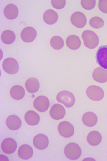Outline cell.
I'll return each mask as SVG.
<instances>
[{
	"mask_svg": "<svg viewBox=\"0 0 107 161\" xmlns=\"http://www.w3.org/2000/svg\"><path fill=\"white\" fill-rule=\"evenodd\" d=\"M82 38L85 46L90 49L95 48L99 43L98 35L90 30L84 31L82 34Z\"/></svg>",
	"mask_w": 107,
	"mask_h": 161,
	"instance_id": "6da1fadb",
	"label": "cell"
},
{
	"mask_svg": "<svg viewBox=\"0 0 107 161\" xmlns=\"http://www.w3.org/2000/svg\"><path fill=\"white\" fill-rule=\"evenodd\" d=\"M65 155L69 159L77 160L80 157L82 151L80 147L75 143H70L65 147Z\"/></svg>",
	"mask_w": 107,
	"mask_h": 161,
	"instance_id": "7a4b0ae2",
	"label": "cell"
},
{
	"mask_svg": "<svg viewBox=\"0 0 107 161\" xmlns=\"http://www.w3.org/2000/svg\"><path fill=\"white\" fill-rule=\"evenodd\" d=\"M57 100L58 102L64 104L66 107H72L74 104L75 98L72 92L64 90L58 94Z\"/></svg>",
	"mask_w": 107,
	"mask_h": 161,
	"instance_id": "3957f363",
	"label": "cell"
},
{
	"mask_svg": "<svg viewBox=\"0 0 107 161\" xmlns=\"http://www.w3.org/2000/svg\"><path fill=\"white\" fill-rule=\"evenodd\" d=\"M86 94L90 100L95 101L101 100L104 95L103 89L96 86H89L86 90Z\"/></svg>",
	"mask_w": 107,
	"mask_h": 161,
	"instance_id": "277c9868",
	"label": "cell"
},
{
	"mask_svg": "<svg viewBox=\"0 0 107 161\" xmlns=\"http://www.w3.org/2000/svg\"><path fill=\"white\" fill-rule=\"evenodd\" d=\"M58 130L60 135L65 138L71 137L74 132V128L73 125L67 121L60 122L58 125Z\"/></svg>",
	"mask_w": 107,
	"mask_h": 161,
	"instance_id": "5b68a950",
	"label": "cell"
},
{
	"mask_svg": "<svg viewBox=\"0 0 107 161\" xmlns=\"http://www.w3.org/2000/svg\"><path fill=\"white\" fill-rule=\"evenodd\" d=\"M2 67L6 73L9 74H15L19 70V65L17 61L13 58H9L4 59Z\"/></svg>",
	"mask_w": 107,
	"mask_h": 161,
	"instance_id": "8992f818",
	"label": "cell"
},
{
	"mask_svg": "<svg viewBox=\"0 0 107 161\" xmlns=\"http://www.w3.org/2000/svg\"><path fill=\"white\" fill-rule=\"evenodd\" d=\"M96 62L102 68L107 70V46L100 47L96 54Z\"/></svg>",
	"mask_w": 107,
	"mask_h": 161,
	"instance_id": "52a82bcc",
	"label": "cell"
},
{
	"mask_svg": "<svg viewBox=\"0 0 107 161\" xmlns=\"http://www.w3.org/2000/svg\"><path fill=\"white\" fill-rule=\"evenodd\" d=\"M33 106L34 108L38 111L45 112L49 108L50 101L46 96H39L34 100Z\"/></svg>",
	"mask_w": 107,
	"mask_h": 161,
	"instance_id": "ba28073f",
	"label": "cell"
},
{
	"mask_svg": "<svg viewBox=\"0 0 107 161\" xmlns=\"http://www.w3.org/2000/svg\"><path fill=\"white\" fill-rule=\"evenodd\" d=\"M17 142L12 138H7L2 141L1 149L7 154H12L15 152L17 149Z\"/></svg>",
	"mask_w": 107,
	"mask_h": 161,
	"instance_id": "9c48e42d",
	"label": "cell"
},
{
	"mask_svg": "<svg viewBox=\"0 0 107 161\" xmlns=\"http://www.w3.org/2000/svg\"><path fill=\"white\" fill-rule=\"evenodd\" d=\"M71 21L73 25L78 28H84L87 23L86 16L80 12L74 13L71 16Z\"/></svg>",
	"mask_w": 107,
	"mask_h": 161,
	"instance_id": "30bf717a",
	"label": "cell"
},
{
	"mask_svg": "<svg viewBox=\"0 0 107 161\" xmlns=\"http://www.w3.org/2000/svg\"><path fill=\"white\" fill-rule=\"evenodd\" d=\"M33 143L34 147L38 150L45 149L48 146L49 140L45 135L40 134L34 137Z\"/></svg>",
	"mask_w": 107,
	"mask_h": 161,
	"instance_id": "8fae6325",
	"label": "cell"
},
{
	"mask_svg": "<svg viewBox=\"0 0 107 161\" xmlns=\"http://www.w3.org/2000/svg\"><path fill=\"white\" fill-rule=\"evenodd\" d=\"M37 31L33 27H28L22 31L21 37L22 40L27 43L33 42L36 37Z\"/></svg>",
	"mask_w": 107,
	"mask_h": 161,
	"instance_id": "7c38bea8",
	"label": "cell"
},
{
	"mask_svg": "<svg viewBox=\"0 0 107 161\" xmlns=\"http://www.w3.org/2000/svg\"><path fill=\"white\" fill-rule=\"evenodd\" d=\"M50 114L52 119L56 120H59L64 117L66 114V111L63 106L59 104H56L52 107L50 110Z\"/></svg>",
	"mask_w": 107,
	"mask_h": 161,
	"instance_id": "4fadbf2b",
	"label": "cell"
},
{
	"mask_svg": "<svg viewBox=\"0 0 107 161\" xmlns=\"http://www.w3.org/2000/svg\"><path fill=\"white\" fill-rule=\"evenodd\" d=\"M6 125L12 130H17L21 127V119L16 115H10L6 119Z\"/></svg>",
	"mask_w": 107,
	"mask_h": 161,
	"instance_id": "5bb4252c",
	"label": "cell"
},
{
	"mask_svg": "<svg viewBox=\"0 0 107 161\" xmlns=\"http://www.w3.org/2000/svg\"><path fill=\"white\" fill-rule=\"evenodd\" d=\"M33 153V148L28 144H23L19 147L18 155L21 159L27 160L32 157Z\"/></svg>",
	"mask_w": 107,
	"mask_h": 161,
	"instance_id": "9a60e30c",
	"label": "cell"
},
{
	"mask_svg": "<svg viewBox=\"0 0 107 161\" xmlns=\"http://www.w3.org/2000/svg\"><path fill=\"white\" fill-rule=\"evenodd\" d=\"M93 78L98 82H107V70L103 68H97L93 73Z\"/></svg>",
	"mask_w": 107,
	"mask_h": 161,
	"instance_id": "2e32d148",
	"label": "cell"
},
{
	"mask_svg": "<svg viewBox=\"0 0 107 161\" xmlns=\"http://www.w3.org/2000/svg\"><path fill=\"white\" fill-rule=\"evenodd\" d=\"M82 122L86 126L94 127L98 122V117L92 112H87L82 116Z\"/></svg>",
	"mask_w": 107,
	"mask_h": 161,
	"instance_id": "e0dca14e",
	"label": "cell"
},
{
	"mask_svg": "<svg viewBox=\"0 0 107 161\" xmlns=\"http://www.w3.org/2000/svg\"><path fill=\"white\" fill-rule=\"evenodd\" d=\"M25 120L30 125H38L40 121V116L38 114L33 110H30L26 113L25 115Z\"/></svg>",
	"mask_w": 107,
	"mask_h": 161,
	"instance_id": "ac0fdd59",
	"label": "cell"
},
{
	"mask_svg": "<svg viewBox=\"0 0 107 161\" xmlns=\"http://www.w3.org/2000/svg\"><path fill=\"white\" fill-rule=\"evenodd\" d=\"M4 14L7 19L13 20L15 19L18 15V9L15 4H8L4 8Z\"/></svg>",
	"mask_w": 107,
	"mask_h": 161,
	"instance_id": "d6986e66",
	"label": "cell"
},
{
	"mask_svg": "<svg viewBox=\"0 0 107 161\" xmlns=\"http://www.w3.org/2000/svg\"><path fill=\"white\" fill-rule=\"evenodd\" d=\"M25 86L27 91L31 94L37 92L40 87L39 80L36 78L28 79L25 82Z\"/></svg>",
	"mask_w": 107,
	"mask_h": 161,
	"instance_id": "ffe728a7",
	"label": "cell"
},
{
	"mask_svg": "<svg viewBox=\"0 0 107 161\" xmlns=\"http://www.w3.org/2000/svg\"><path fill=\"white\" fill-rule=\"evenodd\" d=\"M10 94L14 100H20L25 96V90L21 86L16 85L12 87L10 89Z\"/></svg>",
	"mask_w": 107,
	"mask_h": 161,
	"instance_id": "44dd1931",
	"label": "cell"
},
{
	"mask_svg": "<svg viewBox=\"0 0 107 161\" xmlns=\"http://www.w3.org/2000/svg\"><path fill=\"white\" fill-rule=\"evenodd\" d=\"M67 46L72 50H77L80 48L81 44V40L78 36L74 35L69 36L66 39Z\"/></svg>",
	"mask_w": 107,
	"mask_h": 161,
	"instance_id": "7402d4cb",
	"label": "cell"
},
{
	"mask_svg": "<svg viewBox=\"0 0 107 161\" xmlns=\"http://www.w3.org/2000/svg\"><path fill=\"white\" fill-rule=\"evenodd\" d=\"M43 19L48 25H54L57 21L58 15L57 13L53 10H48L44 13Z\"/></svg>",
	"mask_w": 107,
	"mask_h": 161,
	"instance_id": "603a6c76",
	"label": "cell"
},
{
	"mask_svg": "<svg viewBox=\"0 0 107 161\" xmlns=\"http://www.w3.org/2000/svg\"><path fill=\"white\" fill-rule=\"evenodd\" d=\"M87 140L88 143L91 146H98L101 142V135L98 131H93L88 134Z\"/></svg>",
	"mask_w": 107,
	"mask_h": 161,
	"instance_id": "cb8c5ba5",
	"label": "cell"
},
{
	"mask_svg": "<svg viewBox=\"0 0 107 161\" xmlns=\"http://www.w3.org/2000/svg\"><path fill=\"white\" fill-rule=\"evenodd\" d=\"M1 37L4 44H11L15 40L16 35L13 31L6 30L2 33Z\"/></svg>",
	"mask_w": 107,
	"mask_h": 161,
	"instance_id": "d4e9b609",
	"label": "cell"
},
{
	"mask_svg": "<svg viewBox=\"0 0 107 161\" xmlns=\"http://www.w3.org/2000/svg\"><path fill=\"white\" fill-rule=\"evenodd\" d=\"M50 44L52 47L56 50H60L63 48L64 45L63 38L58 36H54L51 38Z\"/></svg>",
	"mask_w": 107,
	"mask_h": 161,
	"instance_id": "484cf974",
	"label": "cell"
},
{
	"mask_svg": "<svg viewBox=\"0 0 107 161\" xmlns=\"http://www.w3.org/2000/svg\"><path fill=\"white\" fill-rule=\"evenodd\" d=\"M89 24L91 27L99 29L102 28L104 25V22L103 21V19L99 17H93L90 19Z\"/></svg>",
	"mask_w": 107,
	"mask_h": 161,
	"instance_id": "4316f807",
	"label": "cell"
},
{
	"mask_svg": "<svg viewBox=\"0 0 107 161\" xmlns=\"http://www.w3.org/2000/svg\"><path fill=\"white\" fill-rule=\"evenodd\" d=\"M81 4L84 9L92 10L95 7L96 5V1L95 0H82Z\"/></svg>",
	"mask_w": 107,
	"mask_h": 161,
	"instance_id": "83f0119b",
	"label": "cell"
},
{
	"mask_svg": "<svg viewBox=\"0 0 107 161\" xmlns=\"http://www.w3.org/2000/svg\"><path fill=\"white\" fill-rule=\"evenodd\" d=\"M66 1L65 0H52L51 4L57 9H61L65 7Z\"/></svg>",
	"mask_w": 107,
	"mask_h": 161,
	"instance_id": "f1b7e54d",
	"label": "cell"
},
{
	"mask_svg": "<svg viewBox=\"0 0 107 161\" xmlns=\"http://www.w3.org/2000/svg\"><path fill=\"white\" fill-rule=\"evenodd\" d=\"M98 7L102 12L107 14V0L99 1Z\"/></svg>",
	"mask_w": 107,
	"mask_h": 161,
	"instance_id": "f546056e",
	"label": "cell"
}]
</instances>
